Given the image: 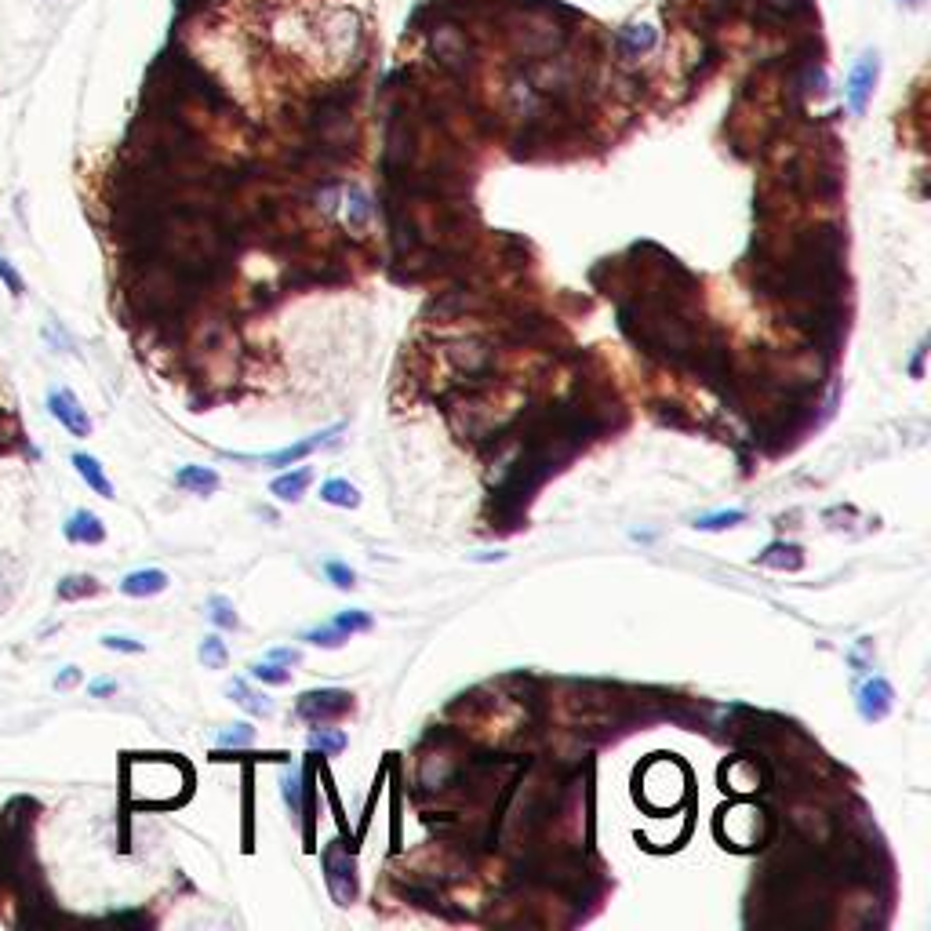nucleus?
<instances>
[{
  "instance_id": "15",
  "label": "nucleus",
  "mask_w": 931,
  "mask_h": 931,
  "mask_svg": "<svg viewBox=\"0 0 931 931\" xmlns=\"http://www.w3.org/2000/svg\"><path fill=\"white\" fill-rule=\"evenodd\" d=\"M230 695L241 702L251 717H270V713H273V702L266 699V695H259V691H251L248 681H233L230 684Z\"/></svg>"
},
{
  "instance_id": "14",
  "label": "nucleus",
  "mask_w": 931,
  "mask_h": 931,
  "mask_svg": "<svg viewBox=\"0 0 931 931\" xmlns=\"http://www.w3.org/2000/svg\"><path fill=\"white\" fill-rule=\"evenodd\" d=\"M321 499L328 506H339V510H357L361 506V491L353 488L350 481H342V477H331V481L321 484Z\"/></svg>"
},
{
  "instance_id": "22",
  "label": "nucleus",
  "mask_w": 931,
  "mask_h": 931,
  "mask_svg": "<svg viewBox=\"0 0 931 931\" xmlns=\"http://www.w3.org/2000/svg\"><path fill=\"white\" fill-rule=\"evenodd\" d=\"M746 521V513L742 510H721V513H710V517H699L695 521V528L699 531H724V528H735V524Z\"/></svg>"
},
{
  "instance_id": "21",
  "label": "nucleus",
  "mask_w": 931,
  "mask_h": 931,
  "mask_svg": "<svg viewBox=\"0 0 931 931\" xmlns=\"http://www.w3.org/2000/svg\"><path fill=\"white\" fill-rule=\"evenodd\" d=\"M208 615L211 622L219 626V630H237L241 626V619H237V608H233V601H226V597H211L208 601Z\"/></svg>"
},
{
  "instance_id": "24",
  "label": "nucleus",
  "mask_w": 931,
  "mask_h": 931,
  "mask_svg": "<svg viewBox=\"0 0 931 931\" xmlns=\"http://www.w3.org/2000/svg\"><path fill=\"white\" fill-rule=\"evenodd\" d=\"M335 626H339L346 637H353V633H368L375 622H371L368 611H342V615H335Z\"/></svg>"
},
{
  "instance_id": "20",
  "label": "nucleus",
  "mask_w": 931,
  "mask_h": 931,
  "mask_svg": "<svg viewBox=\"0 0 931 931\" xmlns=\"http://www.w3.org/2000/svg\"><path fill=\"white\" fill-rule=\"evenodd\" d=\"M251 681H259V684H291V666H281V662H273V659L255 662V666H251Z\"/></svg>"
},
{
  "instance_id": "25",
  "label": "nucleus",
  "mask_w": 931,
  "mask_h": 931,
  "mask_svg": "<svg viewBox=\"0 0 931 931\" xmlns=\"http://www.w3.org/2000/svg\"><path fill=\"white\" fill-rule=\"evenodd\" d=\"M306 641L317 644V648H342V644L350 641V637H346V633H342L339 626L331 622V626H317V630L306 633Z\"/></svg>"
},
{
  "instance_id": "11",
  "label": "nucleus",
  "mask_w": 931,
  "mask_h": 931,
  "mask_svg": "<svg viewBox=\"0 0 931 931\" xmlns=\"http://www.w3.org/2000/svg\"><path fill=\"white\" fill-rule=\"evenodd\" d=\"M310 481H313V470L310 466H299V470L281 473V477L270 484V491L281 502H299L302 495H306V488H310Z\"/></svg>"
},
{
  "instance_id": "31",
  "label": "nucleus",
  "mask_w": 931,
  "mask_h": 931,
  "mask_svg": "<svg viewBox=\"0 0 931 931\" xmlns=\"http://www.w3.org/2000/svg\"><path fill=\"white\" fill-rule=\"evenodd\" d=\"M270 659H273V662H281V666H299V662H302V651H295V648H273V651H270Z\"/></svg>"
},
{
  "instance_id": "30",
  "label": "nucleus",
  "mask_w": 931,
  "mask_h": 931,
  "mask_svg": "<svg viewBox=\"0 0 931 931\" xmlns=\"http://www.w3.org/2000/svg\"><path fill=\"white\" fill-rule=\"evenodd\" d=\"M102 648H110V651H124V655H139V651H146L142 648L139 641H131V637H102Z\"/></svg>"
},
{
  "instance_id": "10",
  "label": "nucleus",
  "mask_w": 931,
  "mask_h": 931,
  "mask_svg": "<svg viewBox=\"0 0 931 931\" xmlns=\"http://www.w3.org/2000/svg\"><path fill=\"white\" fill-rule=\"evenodd\" d=\"M73 470L81 473L84 484H88L95 495H102V499H113V484H110V477L102 473V462L95 459V455H84V451H77V455H73Z\"/></svg>"
},
{
  "instance_id": "5",
  "label": "nucleus",
  "mask_w": 931,
  "mask_h": 931,
  "mask_svg": "<svg viewBox=\"0 0 931 931\" xmlns=\"http://www.w3.org/2000/svg\"><path fill=\"white\" fill-rule=\"evenodd\" d=\"M877 55L873 51H866L855 66H851V73H848V106H851V113H862L866 110V102H870V95H873V88H877Z\"/></svg>"
},
{
  "instance_id": "16",
  "label": "nucleus",
  "mask_w": 931,
  "mask_h": 931,
  "mask_svg": "<svg viewBox=\"0 0 931 931\" xmlns=\"http://www.w3.org/2000/svg\"><path fill=\"white\" fill-rule=\"evenodd\" d=\"M22 582V561L11 553H0V604H8L15 597Z\"/></svg>"
},
{
  "instance_id": "28",
  "label": "nucleus",
  "mask_w": 931,
  "mask_h": 931,
  "mask_svg": "<svg viewBox=\"0 0 931 931\" xmlns=\"http://www.w3.org/2000/svg\"><path fill=\"white\" fill-rule=\"evenodd\" d=\"M284 801H288L291 815H299L302 811V775L299 771H288V775H284Z\"/></svg>"
},
{
  "instance_id": "32",
  "label": "nucleus",
  "mask_w": 931,
  "mask_h": 931,
  "mask_svg": "<svg viewBox=\"0 0 931 931\" xmlns=\"http://www.w3.org/2000/svg\"><path fill=\"white\" fill-rule=\"evenodd\" d=\"M113 691H117V681H91L88 684L91 699H106V695H113Z\"/></svg>"
},
{
  "instance_id": "18",
  "label": "nucleus",
  "mask_w": 931,
  "mask_h": 931,
  "mask_svg": "<svg viewBox=\"0 0 931 931\" xmlns=\"http://www.w3.org/2000/svg\"><path fill=\"white\" fill-rule=\"evenodd\" d=\"M201 662H204V670H226L230 651H226V641H222L219 633H208L201 641Z\"/></svg>"
},
{
  "instance_id": "34",
  "label": "nucleus",
  "mask_w": 931,
  "mask_h": 931,
  "mask_svg": "<svg viewBox=\"0 0 931 931\" xmlns=\"http://www.w3.org/2000/svg\"><path fill=\"white\" fill-rule=\"evenodd\" d=\"M77 681H81V670H77V666H66V670L55 677V688L62 691V688H70V684H77Z\"/></svg>"
},
{
  "instance_id": "8",
  "label": "nucleus",
  "mask_w": 931,
  "mask_h": 931,
  "mask_svg": "<svg viewBox=\"0 0 931 931\" xmlns=\"http://www.w3.org/2000/svg\"><path fill=\"white\" fill-rule=\"evenodd\" d=\"M619 51L622 55H630V59H641V55H648L651 48H655V26H648V22H633V26H626V30H619Z\"/></svg>"
},
{
  "instance_id": "13",
  "label": "nucleus",
  "mask_w": 931,
  "mask_h": 931,
  "mask_svg": "<svg viewBox=\"0 0 931 931\" xmlns=\"http://www.w3.org/2000/svg\"><path fill=\"white\" fill-rule=\"evenodd\" d=\"M175 484L186 491H197V495H211V491L219 488V473L208 470V466H182L175 473Z\"/></svg>"
},
{
  "instance_id": "7",
  "label": "nucleus",
  "mask_w": 931,
  "mask_h": 931,
  "mask_svg": "<svg viewBox=\"0 0 931 931\" xmlns=\"http://www.w3.org/2000/svg\"><path fill=\"white\" fill-rule=\"evenodd\" d=\"M168 590V575L161 568H139L124 575L121 593L124 597H157V593Z\"/></svg>"
},
{
  "instance_id": "27",
  "label": "nucleus",
  "mask_w": 931,
  "mask_h": 931,
  "mask_svg": "<svg viewBox=\"0 0 931 931\" xmlns=\"http://www.w3.org/2000/svg\"><path fill=\"white\" fill-rule=\"evenodd\" d=\"M251 742H255V728H251V724H233L230 731H222L219 735V746H233V750L251 746Z\"/></svg>"
},
{
  "instance_id": "26",
  "label": "nucleus",
  "mask_w": 931,
  "mask_h": 931,
  "mask_svg": "<svg viewBox=\"0 0 931 931\" xmlns=\"http://www.w3.org/2000/svg\"><path fill=\"white\" fill-rule=\"evenodd\" d=\"M324 575L331 579V586H335V590H353V586H357V575H353L350 564L328 561V564H324Z\"/></svg>"
},
{
  "instance_id": "2",
  "label": "nucleus",
  "mask_w": 931,
  "mask_h": 931,
  "mask_svg": "<svg viewBox=\"0 0 931 931\" xmlns=\"http://www.w3.org/2000/svg\"><path fill=\"white\" fill-rule=\"evenodd\" d=\"M346 710H353V695L342 688H324V691H306L299 699V706H295V713H299L306 724H324V721H335V717H342Z\"/></svg>"
},
{
  "instance_id": "4",
  "label": "nucleus",
  "mask_w": 931,
  "mask_h": 931,
  "mask_svg": "<svg viewBox=\"0 0 931 931\" xmlns=\"http://www.w3.org/2000/svg\"><path fill=\"white\" fill-rule=\"evenodd\" d=\"M48 411L55 415V422H59L66 433H73V437H91L88 411H84V404L77 401V393L73 390H51L48 393Z\"/></svg>"
},
{
  "instance_id": "29",
  "label": "nucleus",
  "mask_w": 931,
  "mask_h": 931,
  "mask_svg": "<svg viewBox=\"0 0 931 931\" xmlns=\"http://www.w3.org/2000/svg\"><path fill=\"white\" fill-rule=\"evenodd\" d=\"M0 281H4V288H8L11 295H22V291H26V281H22L19 270H15V266L4 259V255H0Z\"/></svg>"
},
{
  "instance_id": "3",
  "label": "nucleus",
  "mask_w": 931,
  "mask_h": 931,
  "mask_svg": "<svg viewBox=\"0 0 931 931\" xmlns=\"http://www.w3.org/2000/svg\"><path fill=\"white\" fill-rule=\"evenodd\" d=\"M339 433H342V426H328V430L313 433V437H306V441L288 444V448H281V451H270V455H233V459L237 462H259V466H273V470H281V466H291V462L306 459V455H313L317 448L331 444Z\"/></svg>"
},
{
  "instance_id": "9",
  "label": "nucleus",
  "mask_w": 931,
  "mask_h": 931,
  "mask_svg": "<svg viewBox=\"0 0 931 931\" xmlns=\"http://www.w3.org/2000/svg\"><path fill=\"white\" fill-rule=\"evenodd\" d=\"M66 539H70V542H88V546H99V542L106 539V528H102V521L91 510H77L70 521H66Z\"/></svg>"
},
{
  "instance_id": "19",
  "label": "nucleus",
  "mask_w": 931,
  "mask_h": 931,
  "mask_svg": "<svg viewBox=\"0 0 931 931\" xmlns=\"http://www.w3.org/2000/svg\"><path fill=\"white\" fill-rule=\"evenodd\" d=\"M91 593H99V582L91 579V575H66L59 582V601H81V597H91Z\"/></svg>"
},
{
  "instance_id": "33",
  "label": "nucleus",
  "mask_w": 931,
  "mask_h": 931,
  "mask_svg": "<svg viewBox=\"0 0 931 931\" xmlns=\"http://www.w3.org/2000/svg\"><path fill=\"white\" fill-rule=\"evenodd\" d=\"M924 357H928V339H924L921 346H917V353H913V364H910L913 379H921V375H924Z\"/></svg>"
},
{
  "instance_id": "17",
  "label": "nucleus",
  "mask_w": 931,
  "mask_h": 931,
  "mask_svg": "<svg viewBox=\"0 0 931 931\" xmlns=\"http://www.w3.org/2000/svg\"><path fill=\"white\" fill-rule=\"evenodd\" d=\"M346 735L342 731H331V728H321L317 724V731L310 735V750L313 753H321V757H339L342 750H346Z\"/></svg>"
},
{
  "instance_id": "23",
  "label": "nucleus",
  "mask_w": 931,
  "mask_h": 931,
  "mask_svg": "<svg viewBox=\"0 0 931 931\" xmlns=\"http://www.w3.org/2000/svg\"><path fill=\"white\" fill-rule=\"evenodd\" d=\"M368 215H371L368 197H364L357 186H350V190H346V219H350L353 226H364V222H368Z\"/></svg>"
},
{
  "instance_id": "1",
  "label": "nucleus",
  "mask_w": 931,
  "mask_h": 931,
  "mask_svg": "<svg viewBox=\"0 0 931 931\" xmlns=\"http://www.w3.org/2000/svg\"><path fill=\"white\" fill-rule=\"evenodd\" d=\"M324 881H328L331 899L339 902V906H350V902H357V891H361V884H357L353 844H350V848H342V841H331L328 848H324Z\"/></svg>"
},
{
  "instance_id": "6",
  "label": "nucleus",
  "mask_w": 931,
  "mask_h": 931,
  "mask_svg": "<svg viewBox=\"0 0 931 931\" xmlns=\"http://www.w3.org/2000/svg\"><path fill=\"white\" fill-rule=\"evenodd\" d=\"M891 706H895V688H891L884 677H870V681L862 684L859 688V713H862V721H870V724H877V721H884L891 713Z\"/></svg>"
},
{
  "instance_id": "12",
  "label": "nucleus",
  "mask_w": 931,
  "mask_h": 931,
  "mask_svg": "<svg viewBox=\"0 0 931 931\" xmlns=\"http://www.w3.org/2000/svg\"><path fill=\"white\" fill-rule=\"evenodd\" d=\"M764 568H779V571H797L804 564V550L793 546V542H771L768 550L757 557Z\"/></svg>"
}]
</instances>
